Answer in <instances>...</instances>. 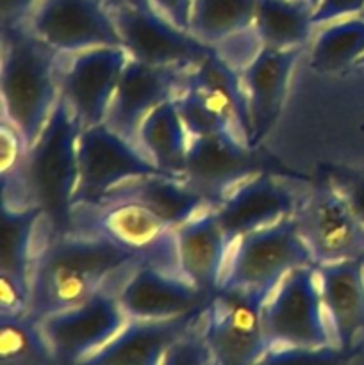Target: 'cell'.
<instances>
[{"instance_id": "cell-19", "label": "cell", "mask_w": 364, "mask_h": 365, "mask_svg": "<svg viewBox=\"0 0 364 365\" xmlns=\"http://www.w3.org/2000/svg\"><path fill=\"white\" fill-rule=\"evenodd\" d=\"M316 271L332 341L355 356L364 342V260L321 264Z\"/></svg>"}, {"instance_id": "cell-30", "label": "cell", "mask_w": 364, "mask_h": 365, "mask_svg": "<svg viewBox=\"0 0 364 365\" xmlns=\"http://www.w3.org/2000/svg\"><path fill=\"white\" fill-rule=\"evenodd\" d=\"M175 103H177L182 121L188 128L189 138H206V135L214 134H234L241 138L228 125V121L216 109H213L206 100L200 98L193 89L182 86L181 93L175 96Z\"/></svg>"}, {"instance_id": "cell-37", "label": "cell", "mask_w": 364, "mask_h": 365, "mask_svg": "<svg viewBox=\"0 0 364 365\" xmlns=\"http://www.w3.org/2000/svg\"><path fill=\"white\" fill-rule=\"evenodd\" d=\"M39 0H0L2 9V25L24 24L29 13Z\"/></svg>"}, {"instance_id": "cell-22", "label": "cell", "mask_w": 364, "mask_h": 365, "mask_svg": "<svg viewBox=\"0 0 364 365\" xmlns=\"http://www.w3.org/2000/svg\"><path fill=\"white\" fill-rule=\"evenodd\" d=\"M50 235L52 230L39 207L0 203V274L32 284L39 248Z\"/></svg>"}, {"instance_id": "cell-1", "label": "cell", "mask_w": 364, "mask_h": 365, "mask_svg": "<svg viewBox=\"0 0 364 365\" xmlns=\"http://www.w3.org/2000/svg\"><path fill=\"white\" fill-rule=\"evenodd\" d=\"M138 264L131 253L96 234L50 235L32 271L31 316L41 321L81 305L106 285L123 280Z\"/></svg>"}, {"instance_id": "cell-27", "label": "cell", "mask_w": 364, "mask_h": 365, "mask_svg": "<svg viewBox=\"0 0 364 365\" xmlns=\"http://www.w3.org/2000/svg\"><path fill=\"white\" fill-rule=\"evenodd\" d=\"M257 0H193L189 32L206 45H223L253 29Z\"/></svg>"}, {"instance_id": "cell-31", "label": "cell", "mask_w": 364, "mask_h": 365, "mask_svg": "<svg viewBox=\"0 0 364 365\" xmlns=\"http://www.w3.org/2000/svg\"><path fill=\"white\" fill-rule=\"evenodd\" d=\"M352 353L328 346H270L256 365H348Z\"/></svg>"}, {"instance_id": "cell-21", "label": "cell", "mask_w": 364, "mask_h": 365, "mask_svg": "<svg viewBox=\"0 0 364 365\" xmlns=\"http://www.w3.org/2000/svg\"><path fill=\"white\" fill-rule=\"evenodd\" d=\"M175 234H177L178 269L182 277L209 294L220 291L231 242L213 207H207L195 217L178 225Z\"/></svg>"}, {"instance_id": "cell-23", "label": "cell", "mask_w": 364, "mask_h": 365, "mask_svg": "<svg viewBox=\"0 0 364 365\" xmlns=\"http://www.w3.org/2000/svg\"><path fill=\"white\" fill-rule=\"evenodd\" d=\"M186 88L193 89L213 109H216L232 128L248 141L250 116L243 91L241 73L218 56L216 50L188 71ZM250 145V143H248Z\"/></svg>"}, {"instance_id": "cell-5", "label": "cell", "mask_w": 364, "mask_h": 365, "mask_svg": "<svg viewBox=\"0 0 364 365\" xmlns=\"http://www.w3.org/2000/svg\"><path fill=\"white\" fill-rule=\"evenodd\" d=\"M273 289H220L203 310L200 331L214 365H256L270 348L263 309Z\"/></svg>"}, {"instance_id": "cell-7", "label": "cell", "mask_w": 364, "mask_h": 365, "mask_svg": "<svg viewBox=\"0 0 364 365\" xmlns=\"http://www.w3.org/2000/svg\"><path fill=\"white\" fill-rule=\"evenodd\" d=\"M263 328L268 346L334 344L316 266L296 267L275 285L264 303Z\"/></svg>"}, {"instance_id": "cell-29", "label": "cell", "mask_w": 364, "mask_h": 365, "mask_svg": "<svg viewBox=\"0 0 364 365\" xmlns=\"http://www.w3.org/2000/svg\"><path fill=\"white\" fill-rule=\"evenodd\" d=\"M0 365H59L41 321L31 314L0 316Z\"/></svg>"}, {"instance_id": "cell-12", "label": "cell", "mask_w": 364, "mask_h": 365, "mask_svg": "<svg viewBox=\"0 0 364 365\" xmlns=\"http://www.w3.org/2000/svg\"><path fill=\"white\" fill-rule=\"evenodd\" d=\"M307 189L263 170L236 185L213 209L232 246L252 232L295 216Z\"/></svg>"}, {"instance_id": "cell-13", "label": "cell", "mask_w": 364, "mask_h": 365, "mask_svg": "<svg viewBox=\"0 0 364 365\" xmlns=\"http://www.w3.org/2000/svg\"><path fill=\"white\" fill-rule=\"evenodd\" d=\"M113 11L125 52L150 66L189 70L214 50L148 7L123 6Z\"/></svg>"}, {"instance_id": "cell-38", "label": "cell", "mask_w": 364, "mask_h": 365, "mask_svg": "<svg viewBox=\"0 0 364 365\" xmlns=\"http://www.w3.org/2000/svg\"><path fill=\"white\" fill-rule=\"evenodd\" d=\"M107 4H109L113 9H116V7H123V6H132V7H148V9H152L148 4V0H107Z\"/></svg>"}, {"instance_id": "cell-35", "label": "cell", "mask_w": 364, "mask_h": 365, "mask_svg": "<svg viewBox=\"0 0 364 365\" xmlns=\"http://www.w3.org/2000/svg\"><path fill=\"white\" fill-rule=\"evenodd\" d=\"M364 9V0H320L314 9L313 20L316 27L343 18L357 16Z\"/></svg>"}, {"instance_id": "cell-15", "label": "cell", "mask_w": 364, "mask_h": 365, "mask_svg": "<svg viewBox=\"0 0 364 365\" xmlns=\"http://www.w3.org/2000/svg\"><path fill=\"white\" fill-rule=\"evenodd\" d=\"M268 170L259 148L234 134L191 138L184 180L211 207H216L232 189L259 171Z\"/></svg>"}, {"instance_id": "cell-16", "label": "cell", "mask_w": 364, "mask_h": 365, "mask_svg": "<svg viewBox=\"0 0 364 365\" xmlns=\"http://www.w3.org/2000/svg\"><path fill=\"white\" fill-rule=\"evenodd\" d=\"M118 298L128 319L161 321L203 312L213 294L181 273L138 264L121 282Z\"/></svg>"}, {"instance_id": "cell-24", "label": "cell", "mask_w": 364, "mask_h": 365, "mask_svg": "<svg viewBox=\"0 0 364 365\" xmlns=\"http://www.w3.org/2000/svg\"><path fill=\"white\" fill-rule=\"evenodd\" d=\"M114 200L139 203L173 228L211 207L198 192L186 184L184 178L170 177V175H150V177L136 178L113 189L102 202H114Z\"/></svg>"}, {"instance_id": "cell-4", "label": "cell", "mask_w": 364, "mask_h": 365, "mask_svg": "<svg viewBox=\"0 0 364 365\" xmlns=\"http://www.w3.org/2000/svg\"><path fill=\"white\" fill-rule=\"evenodd\" d=\"M74 230L107 239L139 264L181 273L175 228L139 203L114 200L75 207Z\"/></svg>"}, {"instance_id": "cell-9", "label": "cell", "mask_w": 364, "mask_h": 365, "mask_svg": "<svg viewBox=\"0 0 364 365\" xmlns=\"http://www.w3.org/2000/svg\"><path fill=\"white\" fill-rule=\"evenodd\" d=\"M123 280L106 285L81 305L41 319L57 364H82L123 330L128 317L118 298V289Z\"/></svg>"}, {"instance_id": "cell-10", "label": "cell", "mask_w": 364, "mask_h": 365, "mask_svg": "<svg viewBox=\"0 0 364 365\" xmlns=\"http://www.w3.org/2000/svg\"><path fill=\"white\" fill-rule=\"evenodd\" d=\"M24 24L61 56L121 46L114 11L107 0H39Z\"/></svg>"}, {"instance_id": "cell-32", "label": "cell", "mask_w": 364, "mask_h": 365, "mask_svg": "<svg viewBox=\"0 0 364 365\" xmlns=\"http://www.w3.org/2000/svg\"><path fill=\"white\" fill-rule=\"evenodd\" d=\"M327 180L364 227V171L352 170V168H334L328 173Z\"/></svg>"}, {"instance_id": "cell-8", "label": "cell", "mask_w": 364, "mask_h": 365, "mask_svg": "<svg viewBox=\"0 0 364 365\" xmlns=\"http://www.w3.org/2000/svg\"><path fill=\"white\" fill-rule=\"evenodd\" d=\"M150 175L164 173L138 145L106 123L84 127L79 135V182L74 209L96 205L113 189Z\"/></svg>"}, {"instance_id": "cell-20", "label": "cell", "mask_w": 364, "mask_h": 365, "mask_svg": "<svg viewBox=\"0 0 364 365\" xmlns=\"http://www.w3.org/2000/svg\"><path fill=\"white\" fill-rule=\"evenodd\" d=\"M202 314L161 321L128 319L113 341L79 365H161L168 351L198 327Z\"/></svg>"}, {"instance_id": "cell-33", "label": "cell", "mask_w": 364, "mask_h": 365, "mask_svg": "<svg viewBox=\"0 0 364 365\" xmlns=\"http://www.w3.org/2000/svg\"><path fill=\"white\" fill-rule=\"evenodd\" d=\"M32 284L21 278L0 274V316L31 314Z\"/></svg>"}, {"instance_id": "cell-40", "label": "cell", "mask_w": 364, "mask_h": 365, "mask_svg": "<svg viewBox=\"0 0 364 365\" xmlns=\"http://www.w3.org/2000/svg\"><path fill=\"white\" fill-rule=\"evenodd\" d=\"M355 66H360V68H364V56L360 57L359 61H357V64H355Z\"/></svg>"}, {"instance_id": "cell-14", "label": "cell", "mask_w": 364, "mask_h": 365, "mask_svg": "<svg viewBox=\"0 0 364 365\" xmlns=\"http://www.w3.org/2000/svg\"><path fill=\"white\" fill-rule=\"evenodd\" d=\"M127 61L123 46H98L63 56L61 100L81 121L82 128L106 121Z\"/></svg>"}, {"instance_id": "cell-36", "label": "cell", "mask_w": 364, "mask_h": 365, "mask_svg": "<svg viewBox=\"0 0 364 365\" xmlns=\"http://www.w3.org/2000/svg\"><path fill=\"white\" fill-rule=\"evenodd\" d=\"M150 7L177 27L189 31L193 0H148Z\"/></svg>"}, {"instance_id": "cell-26", "label": "cell", "mask_w": 364, "mask_h": 365, "mask_svg": "<svg viewBox=\"0 0 364 365\" xmlns=\"http://www.w3.org/2000/svg\"><path fill=\"white\" fill-rule=\"evenodd\" d=\"M314 7L298 0H257L253 31L263 48H305L313 39Z\"/></svg>"}, {"instance_id": "cell-17", "label": "cell", "mask_w": 364, "mask_h": 365, "mask_svg": "<svg viewBox=\"0 0 364 365\" xmlns=\"http://www.w3.org/2000/svg\"><path fill=\"white\" fill-rule=\"evenodd\" d=\"M189 70L150 66L128 57L103 123L138 145L139 127L145 118L181 93Z\"/></svg>"}, {"instance_id": "cell-6", "label": "cell", "mask_w": 364, "mask_h": 365, "mask_svg": "<svg viewBox=\"0 0 364 365\" xmlns=\"http://www.w3.org/2000/svg\"><path fill=\"white\" fill-rule=\"evenodd\" d=\"M314 266L293 217L252 232L231 246L220 289H273L289 271Z\"/></svg>"}, {"instance_id": "cell-34", "label": "cell", "mask_w": 364, "mask_h": 365, "mask_svg": "<svg viewBox=\"0 0 364 365\" xmlns=\"http://www.w3.org/2000/svg\"><path fill=\"white\" fill-rule=\"evenodd\" d=\"M161 365H211V353L200 331V323L168 351Z\"/></svg>"}, {"instance_id": "cell-41", "label": "cell", "mask_w": 364, "mask_h": 365, "mask_svg": "<svg viewBox=\"0 0 364 365\" xmlns=\"http://www.w3.org/2000/svg\"><path fill=\"white\" fill-rule=\"evenodd\" d=\"M211 365H214V364H213V362H211Z\"/></svg>"}, {"instance_id": "cell-39", "label": "cell", "mask_w": 364, "mask_h": 365, "mask_svg": "<svg viewBox=\"0 0 364 365\" xmlns=\"http://www.w3.org/2000/svg\"><path fill=\"white\" fill-rule=\"evenodd\" d=\"M298 2H303V4H309V6H313L314 9H316V6H318V2H320V0H298Z\"/></svg>"}, {"instance_id": "cell-2", "label": "cell", "mask_w": 364, "mask_h": 365, "mask_svg": "<svg viewBox=\"0 0 364 365\" xmlns=\"http://www.w3.org/2000/svg\"><path fill=\"white\" fill-rule=\"evenodd\" d=\"M63 56L39 41L25 24L2 25V116L29 146L49 123L61 100Z\"/></svg>"}, {"instance_id": "cell-18", "label": "cell", "mask_w": 364, "mask_h": 365, "mask_svg": "<svg viewBox=\"0 0 364 365\" xmlns=\"http://www.w3.org/2000/svg\"><path fill=\"white\" fill-rule=\"evenodd\" d=\"M303 48H263L241 71L243 91L250 116L248 143L259 148L277 123L288 95L293 70Z\"/></svg>"}, {"instance_id": "cell-3", "label": "cell", "mask_w": 364, "mask_h": 365, "mask_svg": "<svg viewBox=\"0 0 364 365\" xmlns=\"http://www.w3.org/2000/svg\"><path fill=\"white\" fill-rule=\"evenodd\" d=\"M81 121L59 100L25 159V192L31 205L45 214L52 235L74 230V200L79 182Z\"/></svg>"}, {"instance_id": "cell-25", "label": "cell", "mask_w": 364, "mask_h": 365, "mask_svg": "<svg viewBox=\"0 0 364 365\" xmlns=\"http://www.w3.org/2000/svg\"><path fill=\"white\" fill-rule=\"evenodd\" d=\"M189 141L191 138L175 98L157 106L139 127V148L164 175L170 177H184Z\"/></svg>"}, {"instance_id": "cell-28", "label": "cell", "mask_w": 364, "mask_h": 365, "mask_svg": "<svg viewBox=\"0 0 364 365\" xmlns=\"http://www.w3.org/2000/svg\"><path fill=\"white\" fill-rule=\"evenodd\" d=\"M364 56V18L350 16L323 25L310 45L309 66L320 73H334L355 66Z\"/></svg>"}, {"instance_id": "cell-11", "label": "cell", "mask_w": 364, "mask_h": 365, "mask_svg": "<svg viewBox=\"0 0 364 365\" xmlns=\"http://www.w3.org/2000/svg\"><path fill=\"white\" fill-rule=\"evenodd\" d=\"M314 266L364 260V227L328 180L307 189L293 216Z\"/></svg>"}]
</instances>
